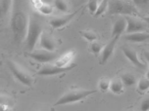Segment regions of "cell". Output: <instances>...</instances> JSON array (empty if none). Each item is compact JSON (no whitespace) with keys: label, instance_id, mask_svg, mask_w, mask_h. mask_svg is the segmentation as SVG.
Listing matches in <instances>:
<instances>
[{"label":"cell","instance_id":"obj_1","mask_svg":"<svg viewBox=\"0 0 149 111\" xmlns=\"http://www.w3.org/2000/svg\"><path fill=\"white\" fill-rule=\"evenodd\" d=\"M30 17H28L26 7L23 1H13L12 16H11V29L13 32L15 43L19 45L26 36Z\"/></svg>","mask_w":149,"mask_h":111},{"label":"cell","instance_id":"obj_2","mask_svg":"<svg viewBox=\"0 0 149 111\" xmlns=\"http://www.w3.org/2000/svg\"><path fill=\"white\" fill-rule=\"evenodd\" d=\"M42 32H43L42 31V23L40 22V20L36 16L31 15L26 36L25 39L26 49L28 51H33L36 47V42L38 41V39H40Z\"/></svg>","mask_w":149,"mask_h":111},{"label":"cell","instance_id":"obj_3","mask_svg":"<svg viewBox=\"0 0 149 111\" xmlns=\"http://www.w3.org/2000/svg\"><path fill=\"white\" fill-rule=\"evenodd\" d=\"M108 12L110 15H125L126 16H137L138 9L129 1L123 0H111L108 3Z\"/></svg>","mask_w":149,"mask_h":111},{"label":"cell","instance_id":"obj_4","mask_svg":"<svg viewBox=\"0 0 149 111\" xmlns=\"http://www.w3.org/2000/svg\"><path fill=\"white\" fill-rule=\"evenodd\" d=\"M96 92L95 90L89 91V90H72L63 95L59 99L54 103V106H58V105L73 103V102H77L79 100H81L84 97L90 96V95Z\"/></svg>","mask_w":149,"mask_h":111},{"label":"cell","instance_id":"obj_5","mask_svg":"<svg viewBox=\"0 0 149 111\" xmlns=\"http://www.w3.org/2000/svg\"><path fill=\"white\" fill-rule=\"evenodd\" d=\"M7 65L9 67L10 71L14 75V77L17 79L18 81H20L21 83L24 84L26 86H31L33 83V78L26 72V70H24L22 67L19 66L16 62H12V60H8Z\"/></svg>","mask_w":149,"mask_h":111},{"label":"cell","instance_id":"obj_6","mask_svg":"<svg viewBox=\"0 0 149 111\" xmlns=\"http://www.w3.org/2000/svg\"><path fill=\"white\" fill-rule=\"evenodd\" d=\"M127 22V29L126 34L130 33H137V32H144L148 27V23L144 20H137L134 17H130V16H126L125 17Z\"/></svg>","mask_w":149,"mask_h":111},{"label":"cell","instance_id":"obj_7","mask_svg":"<svg viewBox=\"0 0 149 111\" xmlns=\"http://www.w3.org/2000/svg\"><path fill=\"white\" fill-rule=\"evenodd\" d=\"M74 67H76V64H74H74L68 65V66H66V67H59V66H56L55 64H45L37 71V74H38V75H41V76L57 75V74L68 72L69 70L73 69Z\"/></svg>","mask_w":149,"mask_h":111},{"label":"cell","instance_id":"obj_8","mask_svg":"<svg viewBox=\"0 0 149 111\" xmlns=\"http://www.w3.org/2000/svg\"><path fill=\"white\" fill-rule=\"evenodd\" d=\"M28 56L31 59L37 60L39 62H49L51 60H56L57 58V53L55 52H48V51H36L34 53H30Z\"/></svg>","mask_w":149,"mask_h":111},{"label":"cell","instance_id":"obj_9","mask_svg":"<svg viewBox=\"0 0 149 111\" xmlns=\"http://www.w3.org/2000/svg\"><path fill=\"white\" fill-rule=\"evenodd\" d=\"M120 37H114L112 38L110 41L108 42L107 44L104 46V48L102 50V53H101V57H100V63L101 64H104L108 62V60L110 59L113 55V52H114V49H115V46H116V43L118 41V39Z\"/></svg>","mask_w":149,"mask_h":111},{"label":"cell","instance_id":"obj_10","mask_svg":"<svg viewBox=\"0 0 149 111\" xmlns=\"http://www.w3.org/2000/svg\"><path fill=\"white\" fill-rule=\"evenodd\" d=\"M78 11L79 10H77V11H74V12L71 13V14H68V15H64V16H60V17L52 18L51 20L49 21L50 25H51L53 28H59V27H62V26H64V25H68V23L74 18V16L77 15Z\"/></svg>","mask_w":149,"mask_h":111},{"label":"cell","instance_id":"obj_11","mask_svg":"<svg viewBox=\"0 0 149 111\" xmlns=\"http://www.w3.org/2000/svg\"><path fill=\"white\" fill-rule=\"evenodd\" d=\"M123 52H124L125 56L127 58V60H129L132 64L135 65V66L138 68H140V69H145L146 65L139 60L137 53L135 52L134 50L130 49L129 47H123Z\"/></svg>","mask_w":149,"mask_h":111},{"label":"cell","instance_id":"obj_12","mask_svg":"<svg viewBox=\"0 0 149 111\" xmlns=\"http://www.w3.org/2000/svg\"><path fill=\"white\" fill-rule=\"evenodd\" d=\"M39 42H40V47L42 49H44L45 51L54 52V50L56 48L55 40L47 32H44V31L42 32L40 39H39Z\"/></svg>","mask_w":149,"mask_h":111},{"label":"cell","instance_id":"obj_13","mask_svg":"<svg viewBox=\"0 0 149 111\" xmlns=\"http://www.w3.org/2000/svg\"><path fill=\"white\" fill-rule=\"evenodd\" d=\"M127 29V22L125 17H120L116 21L113 25V29H112V38L114 37H120L124 32H126Z\"/></svg>","mask_w":149,"mask_h":111},{"label":"cell","instance_id":"obj_14","mask_svg":"<svg viewBox=\"0 0 149 111\" xmlns=\"http://www.w3.org/2000/svg\"><path fill=\"white\" fill-rule=\"evenodd\" d=\"M124 39L134 43H138V42H145L149 40V33L147 32H137V33H130L126 34L124 36Z\"/></svg>","mask_w":149,"mask_h":111},{"label":"cell","instance_id":"obj_15","mask_svg":"<svg viewBox=\"0 0 149 111\" xmlns=\"http://www.w3.org/2000/svg\"><path fill=\"white\" fill-rule=\"evenodd\" d=\"M74 54H76L74 51H70V52L65 53L63 56H61L60 58H58V59L55 60V65L59 67H66L68 63L73 60V58L74 57Z\"/></svg>","mask_w":149,"mask_h":111},{"label":"cell","instance_id":"obj_16","mask_svg":"<svg viewBox=\"0 0 149 111\" xmlns=\"http://www.w3.org/2000/svg\"><path fill=\"white\" fill-rule=\"evenodd\" d=\"M110 90H111V92H113L114 94H116V95H119L123 92L124 83H123V81L121 80V78H115L111 81Z\"/></svg>","mask_w":149,"mask_h":111},{"label":"cell","instance_id":"obj_17","mask_svg":"<svg viewBox=\"0 0 149 111\" xmlns=\"http://www.w3.org/2000/svg\"><path fill=\"white\" fill-rule=\"evenodd\" d=\"M121 80L123 81L124 85L127 87H132L136 83V79H135L134 76L130 73H124L123 75L121 76Z\"/></svg>","mask_w":149,"mask_h":111},{"label":"cell","instance_id":"obj_18","mask_svg":"<svg viewBox=\"0 0 149 111\" xmlns=\"http://www.w3.org/2000/svg\"><path fill=\"white\" fill-rule=\"evenodd\" d=\"M13 6V1L8 0H1L0 1V16L1 18H4L9 11L10 7Z\"/></svg>","mask_w":149,"mask_h":111},{"label":"cell","instance_id":"obj_19","mask_svg":"<svg viewBox=\"0 0 149 111\" xmlns=\"http://www.w3.org/2000/svg\"><path fill=\"white\" fill-rule=\"evenodd\" d=\"M79 33L82 37H84L86 40L90 42H94L97 39V34L92 30H81Z\"/></svg>","mask_w":149,"mask_h":111},{"label":"cell","instance_id":"obj_20","mask_svg":"<svg viewBox=\"0 0 149 111\" xmlns=\"http://www.w3.org/2000/svg\"><path fill=\"white\" fill-rule=\"evenodd\" d=\"M54 6L58 11L60 12H68L69 11V5L66 1H63V0H56L54 2Z\"/></svg>","mask_w":149,"mask_h":111},{"label":"cell","instance_id":"obj_21","mask_svg":"<svg viewBox=\"0 0 149 111\" xmlns=\"http://www.w3.org/2000/svg\"><path fill=\"white\" fill-rule=\"evenodd\" d=\"M108 3H109V1H107V0H103L102 2H100V4L98 5L97 11H96V13L94 14V17H95V18L99 17L100 15H102L103 13H104V12L106 11V10H107V8H108Z\"/></svg>","mask_w":149,"mask_h":111},{"label":"cell","instance_id":"obj_22","mask_svg":"<svg viewBox=\"0 0 149 111\" xmlns=\"http://www.w3.org/2000/svg\"><path fill=\"white\" fill-rule=\"evenodd\" d=\"M134 6L138 8L139 10H149V1L148 0H134Z\"/></svg>","mask_w":149,"mask_h":111},{"label":"cell","instance_id":"obj_23","mask_svg":"<svg viewBox=\"0 0 149 111\" xmlns=\"http://www.w3.org/2000/svg\"><path fill=\"white\" fill-rule=\"evenodd\" d=\"M110 85H111V81L109 80L108 78H101L100 79V81H99V89L101 90V91H103V92H106L107 90L110 88Z\"/></svg>","mask_w":149,"mask_h":111},{"label":"cell","instance_id":"obj_24","mask_svg":"<svg viewBox=\"0 0 149 111\" xmlns=\"http://www.w3.org/2000/svg\"><path fill=\"white\" fill-rule=\"evenodd\" d=\"M149 89V80L147 78H141L138 82V91L144 92Z\"/></svg>","mask_w":149,"mask_h":111},{"label":"cell","instance_id":"obj_25","mask_svg":"<svg viewBox=\"0 0 149 111\" xmlns=\"http://www.w3.org/2000/svg\"><path fill=\"white\" fill-rule=\"evenodd\" d=\"M87 8H88L90 14L94 16L98 8V1L97 0H90V1H88V4H87Z\"/></svg>","mask_w":149,"mask_h":111},{"label":"cell","instance_id":"obj_26","mask_svg":"<svg viewBox=\"0 0 149 111\" xmlns=\"http://www.w3.org/2000/svg\"><path fill=\"white\" fill-rule=\"evenodd\" d=\"M90 51H91L93 54L97 55L98 53L101 52V50H102V45H101L99 42H91V44H90V47H89Z\"/></svg>","mask_w":149,"mask_h":111},{"label":"cell","instance_id":"obj_27","mask_svg":"<svg viewBox=\"0 0 149 111\" xmlns=\"http://www.w3.org/2000/svg\"><path fill=\"white\" fill-rule=\"evenodd\" d=\"M39 12L42 13V14L44 15H49L51 14L52 11H53V8L50 4H46V3H43V5L41 6L40 9L38 10Z\"/></svg>","mask_w":149,"mask_h":111},{"label":"cell","instance_id":"obj_28","mask_svg":"<svg viewBox=\"0 0 149 111\" xmlns=\"http://www.w3.org/2000/svg\"><path fill=\"white\" fill-rule=\"evenodd\" d=\"M140 111H149V96L146 97L140 104Z\"/></svg>","mask_w":149,"mask_h":111},{"label":"cell","instance_id":"obj_29","mask_svg":"<svg viewBox=\"0 0 149 111\" xmlns=\"http://www.w3.org/2000/svg\"><path fill=\"white\" fill-rule=\"evenodd\" d=\"M1 111H12V110L9 108V106H8V104L6 105V104L4 103L3 100L1 101Z\"/></svg>","mask_w":149,"mask_h":111},{"label":"cell","instance_id":"obj_30","mask_svg":"<svg viewBox=\"0 0 149 111\" xmlns=\"http://www.w3.org/2000/svg\"><path fill=\"white\" fill-rule=\"evenodd\" d=\"M144 58L146 59V60L149 62V52H145L144 53Z\"/></svg>","mask_w":149,"mask_h":111},{"label":"cell","instance_id":"obj_31","mask_svg":"<svg viewBox=\"0 0 149 111\" xmlns=\"http://www.w3.org/2000/svg\"><path fill=\"white\" fill-rule=\"evenodd\" d=\"M146 78H147L148 80H149V68L147 69V73H146Z\"/></svg>","mask_w":149,"mask_h":111},{"label":"cell","instance_id":"obj_32","mask_svg":"<svg viewBox=\"0 0 149 111\" xmlns=\"http://www.w3.org/2000/svg\"><path fill=\"white\" fill-rule=\"evenodd\" d=\"M144 21L148 23V25H149V17L148 18H144Z\"/></svg>","mask_w":149,"mask_h":111}]
</instances>
